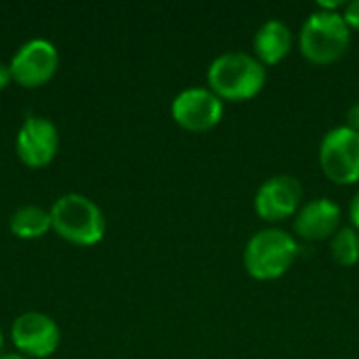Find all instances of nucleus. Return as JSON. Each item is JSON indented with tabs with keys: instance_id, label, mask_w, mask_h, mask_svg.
Here are the masks:
<instances>
[{
	"instance_id": "10",
	"label": "nucleus",
	"mask_w": 359,
	"mask_h": 359,
	"mask_svg": "<svg viewBox=\"0 0 359 359\" xmlns=\"http://www.w3.org/2000/svg\"><path fill=\"white\" fill-rule=\"evenodd\" d=\"M17 156L29 168H44L59 151L57 126L40 116H29L17 135Z\"/></svg>"
},
{
	"instance_id": "6",
	"label": "nucleus",
	"mask_w": 359,
	"mask_h": 359,
	"mask_svg": "<svg viewBox=\"0 0 359 359\" xmlns=\"http://www.w3.org/2000/svg\"><path fill=\"white\" fill-rule=\"evenodd\" d=\"M170 114L181 128L189 133H206L221 122L223 101L210 88L191 86L172 99Z\"/></svg>"
},
{
	"instance_id": "16",
	"label": "nucleus",
	"mask_w": 359,
	"mask_h": 359,
	"mask_svg": "<svg viewBox=\"0 0 359 359\" xmlns=\"http://www.w3.org/2000/svg\"><path fill=\"white\" fill-rule=\"evenodd\" d=\"M347 128H351V130H355L359 133V103H353L349 109H347V124H345Z\"/></svg>"
},
{
	"instance_id": "15",
	"label": "nucleus",
	"mask_w": 359,
	"mask_h": 359,
	"mask_svg": "<svg viewBox=\"0 0 359 359\" xmlns=\"http://www.w3.org/2000/svg\"><path fill=\"white\" fill-rule=\"evenodd\" d=\"M343 19L349 27L359 29V0H351L343 6Z\"/></svg>"
},
{
	"instance_id": "3",
	"label": "nucleus",
	"mask_w": 359,
	"mask_h": 359,
	"mask_svg": "<svg viewBox=\"0 0 359 359\" xmlns=\"http://www.w3.org/2000/svg\"><path fill=\"white\" fill-rule=\"evenodd\" d=\"M53 231L69 244L95 246L105 236V217L101 208L80 194L61 196L50 208Z\"/></svg>"
},
{
	"instance_id": "2",
	"label": "nucleus",
	"mask_w": 359,
	"mask_h": 359,
	"mask_svg": "<svg viewBox=\"0 0 359 359\" xmlns=\"http://www.w3.org/2000/svg\"><path fill=\"white\" fill-rule=\"evenodd\" d=\"M351 44V27L339 11L311 13L299 34V46L307 61L328 65L339 61Z\"/></svg>"
},
{
	"instance_id": "4",
	"label": "nucleus",
	"mask_w": 359,
	"mask_h": 359,
	"mask_svg": "<svg viewBox=\"0 0 359 359\" xmlns=\"http://www.w3.org/2000/svg\"><path fill=\"white\" fill-rule=\"evenodd\" d=\"M299 246L284 229L257 231L244 250V267L250 278L269 282L282 278L294 263Z\"/></svg>"
},
{
	"instance_id": "12",
	"label": "nucleus",
	"mask_w": 359,
	"mask_h": 359,
	"mask_svg": "<svg viewBox=\"0 0 359 359\" xmlns=\"http://www.w3.org/2000/svg\"><path fill=\"white\" fill-rule=\"evenodd\" d=\"M252 46H255V57L263 65H276L290 53L292 32L284 21L269 19L257 29Z\"/></svg>"
},
{
	"instance_id": "13",
	"label": "nucleus",
	"mask_w": 359,
	"mask_h": 359,
	"mask_svg": "<svg viewBox=\"0 0 359 359\" xmlns=\"http://www.w3.org/2000/svg\"><path fill=\"white\" fill-rule=\"evenodd\" d=\"M8 227L21 240L42 238L48 229H53L50 210H44L42 206H34V204L21 206L11 215Z\"/></svg>"
},
{
	"instance_id": "18",
	"label": "nucleus",
	"mask_w": 359,
	"mask_h": 359,
	"mask_svg": "<svg viewBox=\"0 0 359 359\" xmlns=\"http://www.w3.org/2000/svg\"><path fill=\"white\" fill-rule=\"evenodd\" d=\"M11 80H13V76H11V67H8L6 63H2V61H0V90H2V88H6V86L11 84Z\"/></svg>"
},
{
	"instance_id": "7",
	"label": "nucleus",
	"mask_w": 359,
	"mask_h": 359,
	"mask_svg": "<svg viewBox=\"0 0 359 359\" xmlns=\"http://www.w3.org/2000/svg\"><path fill=\"white\" fill-rule=\"evenodd\" d=\"M59 65V53L44 38L27 40L11 59V76L23 88H38L53 78Z\"/></svg>"
},
{
	"instance_id": "8",
	"label": "nucleus",
	"mask_w": 359,
	"mask_h": 359,
	"mask_svg": "<svg viewBox=\"0 0 359 359\" xmlns=\"http://www.w3.org/2000/svg\"><path fill=\"white\" fill-rule=\"evenodd\" d=\"M301 200V181L292 175H276L259 187L255 196V210L263 221L280 223L299 212Z\"/></svg>"
},
{
	"instance_id": "17",
	"label": "nucleus",
	"mask_w": 359,
	"mask_h": 359,
	"mask_svg": "<svg viewBox=\"0 0 359 359\" xmlns=\"http://www.w3.org/2000/svg\"><path fill=\"white\" fill-rule=\"evenodd\" d=\"M349 217H351V223H353V229L359 231V191L353 196L351 200V206H349Z\"/></svg>"
},
{
	"instance_id": "1",
	"label": "nucleus",
	"mask_w": 359,
	"mask_h": 359,
	"mask_svg": "<svg viewBox=\"0 0 359 359\" xmlns=\"http://www.w3.org/2000/svg\"><path fill=\"white\" fill-rule=\"evenodd\" d=\"M206 78L221 101H248L263 90L267 69L255 55L233 50L215 57Z\"/></svg>"
},
{
	"instance_id": "19",
	"label": "nucleus",
	"mask_w": 359,
	"mask_h": 359,
	"mask_svg": "<svg viewBox=\"0 0 359 359\" xmlns=\"http://www.w3.org/2000/svg\"><path fill=\"white\" fill-rule=\"evenodd\" d=\"M0 359H27L25 355H19V353H6V355H0Z\"/></svg>"
},
{
	"instance_id": "20",
	"label": "nucleus",
	"mask_w": 359,
	"mask_h": 359,
	"mask_svg": "<svg viewBox=\"0 0 359 359\" xmlns=\"http://www.w3.org/2000/svg\"><path fill=\"white\" fill-rule=\"evenodd\" d=\"M2 345H4V337H2V330H0V353H2Z\"/></svg>"
},
{
	"instance_id": "9",
	"label": "nucleus",
	"mask_w": 359,
	"mask_h": 359,
	"mask_svg": "<svg viewBox=\"0 0 359 359\" xmlns=\"http://www.w3.org/2000/svg\"><path fill=\"white\" fill-rule=\"evenodd\" d=\"M11 339L25 358H48L61 343V330L46 313L27 311L15 320Z\"/></svg>"
},
{
	"instance_id": "14",
	"label": "nucleus",
	"mask_w": 359,
	"mask_h": 359,
	"mask_svg": "<svg viewBox=\"0 0 359 359\" xmlns=\"http://www.w3.org/2000/svg\"><path fill=\"white\" fill-rule=\"evenodd\" d=\"M330 255L337 265L353 267L359 263V231L353 227H341L330 240Z\"/></svg>"
},
{
	"instance_id": "5",
	"label": "nucleus",
	"mask_w": 359,
	"mask_h": 359,
	"mask_svg": "<svg viewBox=\"0 0 359 359\" xmlns=\"http://www.w3.org/2000/svg\"><path fill=\"white\" fill-rule=\"evenodd\" d=\"M322 172L339 185H351L359 181V133L337 126L328 130L320 145Z\"/></svg>"
},
{
	"instance_id": "11",
	"label": "nucleus",
	"mask_w": 359,
	"mask_h": 359,
	"mask_svg": "<svg viewBox=\"0 0 359 359\" xmlns=\"http://www.w3.org/2000/svg\"><path fill=\"white\" fill-rule=\"evenodd\" d=\"M341 229V206L330 198L307 202L294 217V233L307 242H322Z\"/></svg>"
}]
</instances>
